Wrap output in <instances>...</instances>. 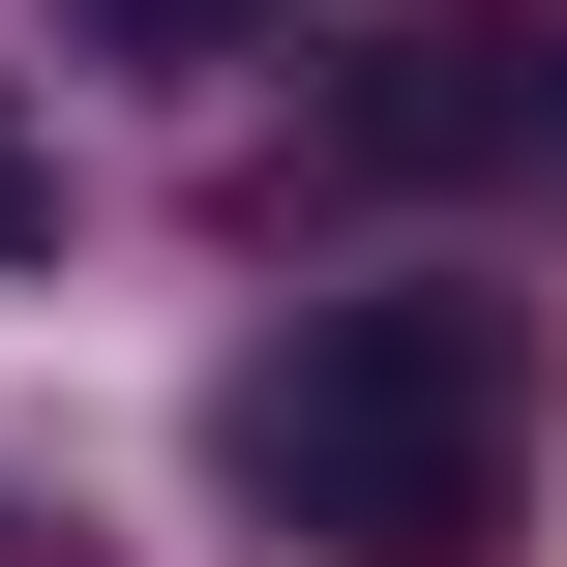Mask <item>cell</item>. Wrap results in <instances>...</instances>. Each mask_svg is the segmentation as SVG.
<instances>
[{
  "label": "cell",
  "instance_id": "3",
  "mask_svg": "<svg viewBox=\"0 0 567 567\" xmlns=\"http://www.w3.org/2000/svg\"><path fill=\"white\" fill-rule=\"evenodd\" d=\"M0 269H60V120H0Z\"/></svg>",
  "mask_w": 567,
  "mask_h": 567
},
{
  "label": "cell",
  "instance_id": "4",
  "mask_svg": "<svg viewBox=\"0 0 567 567\" xmlns=\"http://www.w3.org/2000/svg\"><path fill=\"white\" fill-rule=\"evenodd\" d=\"M90 30H120V60H209V30H269V0H90Z\"/></svg>",
  "mask_w": 567,
  "mask_h": 567
},
{
  "label": "cell",
  "instance_id": "2",
  "mask_svg": "<svg viewBox=\"0 0 567 567\" xmlns=\"http://www.w3.org/2000/svg\"><path fill=\"white\" fill-rule=\"evenodd\" d=\"M329 179H567V0H419L329 60Z\"/></svg>",
  "mask_w": 567,
  "mask_h": 567
},
{
  "label": "cell",
  "instance_id": "1",
  "mask_svg": "<svg viewBox=\"0 0 567 567\" xmlns=\"http://www.w3.org/2000/svg\"><path fill=\"white\" fill-rule=\"evenodd\" d=\"M209 478L329 567H508V478H538V329L508 299H299L239 389H209Z\"/></svg>",
  "mask_w": 567,
  "mask_h": 567
}]
</instances>
